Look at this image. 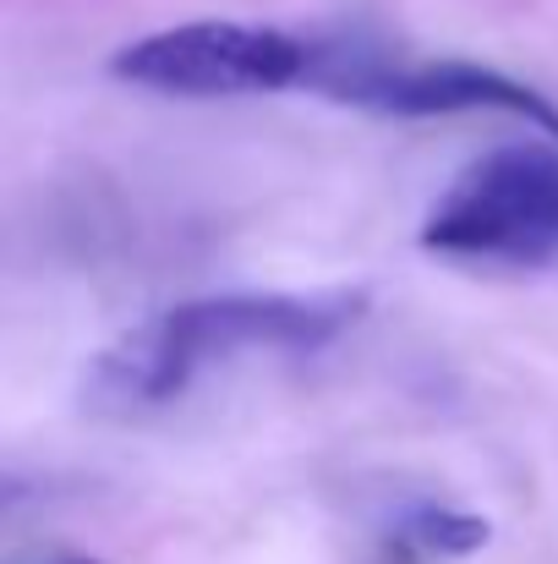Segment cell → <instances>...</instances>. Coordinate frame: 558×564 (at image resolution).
<instances>
[{
  "mask_svg": "<svg viewBox=\"0 0 558 564\" xmlns=\"http://www.w3.org/2000/svg\"><path fill=\"white\" fill-rule=\"evenodd\" d=\"M313 50L280 28L252 22H186L127 44L110 72L121 83L182 94V99H219V94H274L302 83Z\"/></svg>",
  "mask_w": 558,
  "mask_h": 564,
  "instance_id": "cell-3",
  "label": "cell"
},
{
  "mask_svg": "<svg viewBox=\"0 0 558 564\" xmlns=\"http://www.w3.org/2000/svg\"><path fill=\"white\" fill-rule=\"evenodd\" d=\"M422 247L444 258H488L543 269L558 258V154L510 143L477 160L422 225Z\"/></svg>",
  "mask_w": 558,
  "mask_h": 564,
  "instance_id": "cell-2",
  "label": "cell"
},
{
  "mask_svg": "<svg viewBox=\"0 0 558 564\" xmlns=\"http://www.w3.org/2000/svg\"><path fill=\"white\" fill-rule=\"evenodd\" d=\"M61 564H99V560H61Z\"/></svg>",
  "mask_w": 558,
  "mask_h": 564,
  "instance_id": "cell-6",
  "label": "cell"
},
{
  "mask_svg": "<svg viewBox=\"0 0 558 564\" xmlns=\"http://www.w3.org/2000/svg\"><path fill=\"white\" fill-rule=\"evenodd\" d=\"M488 538H493V527L482 516L444 510V505H416L400 521V543H411L422 554H444V560H466V554L488 549Z\"/></svg>",
  "mask_w": 558,
  "mask_h": 564,
  "instance_id": "cell-5",
  "label": "cell"
},
{
  "mask_svg": "<svg viewBox=\"0 0 558 564\" xmlns=\"http://www.w3.org/2000/svg\"><path fill=\"white\" fill-rule=\"evenodd\" d=\"M340 99L372 105L383 116H460V110H504V116H526L532 127H543L558 138V105L548 94L493 72V66H466V61H438V66H411V72H383L362 66L340 83H329Z\"/></svg>",
  "mask_w": 558,
  "mask_h": 564,
  "instance_id": "cell-4",
  "label": "cell"
},
{
  "mask_svg": "<svg viewBox=\"0 0 558 564\" xmlns=\"http://www.w3.org/2000/svg\"><path fill=\"white\" fill-rule=\"evenodd\" d=\"M357 313H362V296L351 291H329V296L269 291V296L186 302L149 318L127 340H116L88 378V400L94 411H110V416L154 411V405H171L208 362H225L236 351H318L340 329H351Z\"/></svg>",
  "mask_w": 558,
  "mask_h": 564,
  "instance_id": "cell-1",
  "label": "cell"
}]
</instances>
